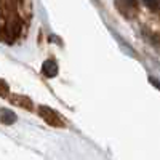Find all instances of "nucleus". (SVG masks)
Wrapping results in <instances>:
<instances>
[{
	"label": "nucleus",
	"instance_id": "obj_7",
	"mask_svg": "<svg viewBox=\"0 0 160 160\" xmlns=\"http://www.w3.org/2000/svg\"><path fill=\"white\" fill-rule=\"evenodd\" d=\"M8 85L7 82H3V80H0V96H8Z\"/></svg>",
	"mask_w": 160,
	"mask_h": 160
},
{
	"label": "nucleus",
	"instance_id": "obj_2",
	"mask_svg": "<svg viewBox=\"0 0 160 160\" xmlns=\"http://www.w3.org/2000/svg\"><path fill=\"white\" fill-rule=\"evenodd\" d=\"M38 115L42 117L45 122L51 127H56V128H62L66 127V122L62 120V117L51 108H47V106H40L38 108Z\"/></svg>",
	"mask_w": 160,
	"mask_h": 160
},
{
	"label": "nucleus",
	"instance_id": "obj_8",
	"mask_svg": "<svg viewBox=\"0 0 160 160\" xmlns=\"http://www.w3.org/2000/svg\"><path fill=\"white\" fill-rule=\"evenodd\" d=\"M144 5L148 8H152L154 11H158V2H144Z\"/></svg>",
	"mask_w": 160,
	"mask_h": 160
},
{
	"label": "nucleus",
	"instance_id": "obj_3",
	"mask_svg": "<svg viewBox=\"0 0 160 160\" xmlns=\"http://www.w3.org/2000/svg\"><path fill=\"white\" fill-rule=\"evenodd\" d=\"M115 7L120 10L123 16L127 18H135L138 15V10H139V5L135 0H125V2H115Z\"/></svg>",
	"mask_w": 160,
	"mask_h": 160
},
{
	"label": "nucleus",
	"instance_id": "obj_6",
	"mask_svg": "<svg viewBox=\"0 0 160 160\" xmlns=\"http://www.w3.org/2000/svg\"><path fill=\"white\" fill-rule=\"evenodd\" d=\"M0 122L3 125H11L16 122V114L10 109H0Z\"/></svg>",
	"mask_w": 160,
	"mask_h": 160
},
{
	"label": "nucleus",
	"instance_id": "obj_1",
	"mask_svg": "<svg viewBox=\"0 0 160 160\" xmlns=\"http://www.w3.org/2000/svg\"><path fill=\"white\" fill-rule=\"evenodd\" d=\"M22 26H24L22 11L18 10L15 15H11L10 18H7V19H3L2 22H0V42L13 43L16 38L21 37Z\"/></svg>",
	"mask_w": 160,
	"mask_h": 160
},
{
	"label": "nucleus",
	"instance_id": "obj_4",
	"mask_svg": "<svg viewBox=\"0 0 160 160\" xmlns=\"http://www.w3.org/2000/svg\"><path fill=\"white\" fill-rule=\"evenodd\" d=\"M8 99H10L13 104L19 106V108H24V109H28V111H32V109H34V104H32V101H31L28 96H21V95H8Z\"/></svg>",
	"mask_w": 160,
	"mask_h": 160
},
{
	"label": "nucleus",
	"instance_id": "obj_5",
	"mask_svg": "<svg viewBox=\"0 0 160 160\" xmlns=\"http://www.w3.org/2000/svg\"><path fill=\"white\" fill-rule=\"evenodd\" d=\"M42 74L48 78H53L58 75V64L53 61V59H47L42 66Z\"/></svg>",
	"mask_w": 160,
	"mask_h": 160
}]
</instances>
